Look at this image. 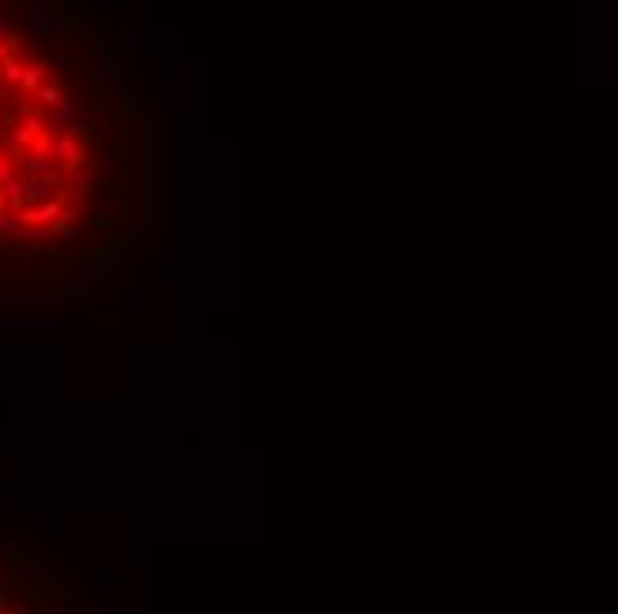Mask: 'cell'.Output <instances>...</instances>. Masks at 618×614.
<instances>
[{"mask_svg":"<svg viewBox=\"0 0 618 614\" xmlns=\"http://www.w3.org/2000/svg\"><path fill=\"white\" fill-rule=\"evenodd\" d=\"M26 224H22V217H18V210H4L0 213V234H15V231H22Z\"/></svg>","mask_w":618,"mask_h":614,"instance_id":"obj_8","label":"cell"},{"mask_svg":"<svg viewBox=\"0 0 618 614\" xmlns=\"http://www.w3.org/2000/svg\"><path fill=\"white\" fill-rule=\"evenodd\" d=\"M54 167H57V164L47 160V157H26V160L18 164V174H22V178H54V174H57Z\"/></svg>","mask_w":618,"mask_h":614,"instance_id":"obj_3","label":"cell"},{"mask_svg":"<svg viewBox=\"0 0 618 614\" xmlns=\"http://www.w3.org/2000/svg\"><path fill=\"white\" fill-rule=\"evenodd\" d=\"M15 178H18V164L0 153V185H8V181H15Z\"/></svg>","mask_w":618,"mask_h":614,"instance_id":"obj_9","label":"cell"},{"mask_svg":"<svg viewBox=\"0 0 618 614\" xmlns=\"http://www.w3.org/2000/svg\"><path fill=\"white\" fill-rule=\"evenodd\" d=\"M8 280H11V273H8V270H0V284H8Z\"/></svg>","mask_w":618,"mask_h":614,"instance_id":"obj_15","label":"cell"},{"mask_svg":"<svg viewBox=\"0 0 618 614\" xmlns=\"http://www.w3.org/2000/svg\"><path fill=\"white\" fill-rule=\"evenodd\" d=\"M50 614H68V607H64V603H57V607H54Z\"/></svg>","mask_w":618,"mask_h":614,"instance_id":"obj_14","label":"cell"},{"mask_svg":"<svg viewBox=\"0 0 618 614\" xmlns=\"http://www.w3.org/2000/svg\"><path fill=\"white\" fill-rule=\"evenodd\" d=\"M47 68H50V75H54V72H64V68H68V57H64V54H54V57L47 61Z\"/></svg>","mask_w":618,"mask_h":614,"instance_id":"obj_12","label":"cell"},{"mask_svg":"<svg viewBox=\"0 0 618 614\" xmlns=\"http://www.w3.org/2000/svg\"><path fill=\"white\" fill-rule=\"evenodd\" d=\"M68 178H72V185H75L79 192H89V188L96 185V171H93L89 164H82V167H75V171H68Z\"/></svg>","mask_w":618,"mask_h":614,"instance_id":"obj_7","label":"cell"},{"mask_svg":"<svg viewBox=\"0 0 618 614\" xmlns=\"http://www.w3.org/2000/svg\"><path fill=\"white\" fill-rule=\"evenodd\" d=\"M4 614H11V610H4Z\"/></svg>","mask_w":618,"mask_h":614,"instance_id":"obj_17","label":"cell"},{"mask_svg":"<svg viewBox=\"0 0 618 614\" xmlns=\"http://www.w3.org/2000/svg\"><path fill=\"white\" fill-rule=\"evenodd\" d=\"M4 100H8V96H4V86H0V107H4Z\"/></svg>","mask_w":618,"mask_h":614,"instance_id":"obj_16","label":"cell"},{"mask_svg":"<svg viewBox=\"0 0 618 614\" xmlns=\"http://www.w3.org/2000/svg\"><path fill=\"white\" fill-rule=\"evenodd\" d=\"M36 100H40V107H47V114H57V110H64V103H68V96H64L54 82H47V86L36 93Z\"/></svg>","mask_w":618,"mask_h":614,"instance_id":"obj_5","label":"cell"},{"mask_svg":"<svg viewBox=\"0 0 618 614\" xmlns=\"http://www.w3.org/2000/svg\"><path fill=\"white\" fill-rule=\"evenodd\" d=\"M118 50H121L125 57L135 50V29H121V36H118Z\"/></svg>","mask_w":618,"mask_h":614,"instance_id":"obj_10","label":"cell"},{"mask_svg":"<svg viewBox=\"0 0 618 614\" xmlns=\"http://www.w3.org/2000/svg\"><path fill=\"white\" fill-rule=\"evenodd\" d=\"M118 220V213L111 210V206H100V217H96V227H111Z\"/></svg>","mask_w":618,"mask_h":614,"instance_id":"obj_11","label":"cell"},{"mask_svg":"<svg viewBox=\"0 0 618 614\" xmlns=\"http://www.w3.org/2000/svg\"><path fill=\"white\" fill-rule=\"evenodd\" d=\"M26 72H29V64H22L18 57L4 61V64H0V86H18V89H22V79H26Z\"/></svg>","mask_w":618,"mask_h":614,"instance_id":"obj_6","label":"cell"},{"mask_svg":"<svg viewBox=\"0 0 618 614\" xmlns=\"http://www.w3.org/2000/svg\"><path fill=\"white\" fill-rule=\"evenodd\" d=\"M54 164H61V167H68V171H75V167H82V164H86V149H82L79 135L54 139Z\"/></svg>","mask_w":618,"mask_h":614,"instance_id":"obj_2","label":"cell"},{"mask_svg":"<svg viewBox=\"0 0 618 614\" xmlns=\"http://www.w3.org/2000/svg\"><path fill=\"white\" fill-rule=\"evenodd\" d=\"M22 18H26V25L33 29V36L43 40V43L61 47V43L68 40V33H64V25L57 22V15H50V11L40 4V0H26V4H22Z\"/></svg>","mask_w":618,"mask_h":614,"instance_id":"obj_1","label":"cell"},{"mask_svg":"<svg viewBox=\"0 0 618 614\" xmlns=\"http://www.w3.org/2000/svg\"><path fill=\"white\" fill-rule=\"evenodd\" d=\"M47 79H50V68H47V64H29V72H26V79H22V93L36 96V93L47 86Z\"/></svg>","mask_w":618,"mask_h":614,"instance_id":"obj_4","label":"cell"},{"mask_svg":"<svg viewBox=\"0 0 618 614\" xmlns=\"http://www.w3.org/2000/svg\"><path fill=\"white\" fill-rule=\"evenodd\" d=\"M57 234H61V238H68V241H72V238H79V227H75V224H72V227H64V231H57Z\"/></svg>","mask_w":618,"mask_h":614,"instance_id":"obj_13","label":"cell"}]
</instances>
